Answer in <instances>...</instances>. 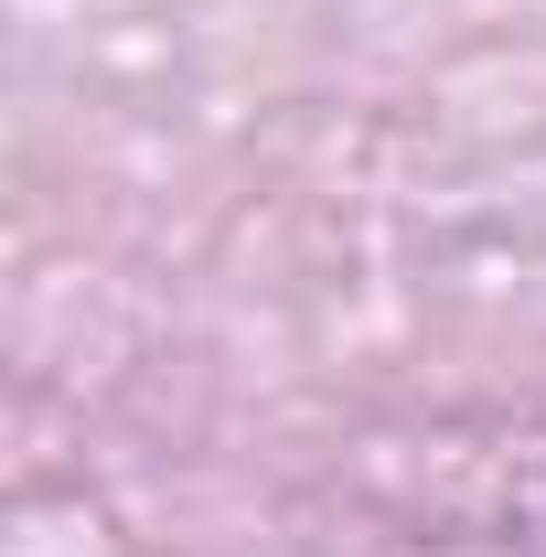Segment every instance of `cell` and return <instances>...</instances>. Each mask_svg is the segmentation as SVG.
<instances>
[]
</instances>
